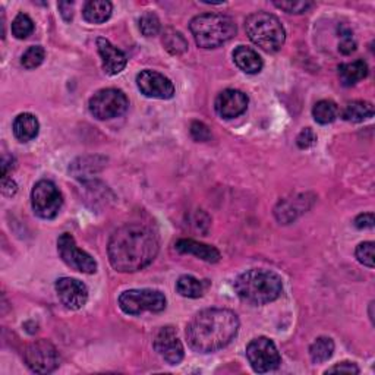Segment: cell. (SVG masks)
Segmentation results:
<instances>
[{"label": "cell", "instance_id": "obj_1", "mask_svg": "<svg viewBox=\"0 0 375 375\" xmlns=\"http://www.w3.org/2000/svg\"><path fill=\"white\" fill-rule=\"evenodd\" d=\"M107 253L113 268L135 272L153 263L158 253V239L150 227L127 224L111 235Z\"/></svg>", "mask_w": 375, "mask_h": 375}, {"label": "cell", "instance_id": "obj_2", "mask_svg": "<svg viewBox=\"0 0 375 375\" xmlns=\"http://www.w3.org/2000/svg\"><path fill=\"white\" fill-rule=\"evenodd\" d=\"M239 330V318L224 308L198 312L186 327V340L200 354H211L229 345Z\"/></svg>", "mask_w": 375, "mask_h": 375}, {"label": "cell", "instance_id": "obj_3", "mask_svg": "<svg viewBox=\"0 0 375 375\" xmlns=\"http://www.w3.org/2000/svg\"><path fill=\"white\" fill-rule=\"evenodd\" d=\"M235 290L244 302L251 305H266L280 297L283 281L275 271L254 268L236 279Z\"/></svg>", "mask_w": 375, "mask_h": 375}, {"label": "cell", "instance_id": "obj_4", "mask_svg": "<svg viewBox=\"0 0 375 375\" xmlns=\"http://www.w3.org/2000/svg\"><path fill=\"white\" fill-rule=\"evenodd\" d=\"M189 30L202 49H215L236 36L235 21L222 14H202L191 21Z\"/></svg>", "mask_w": 375, "mask_h": 375}, {"label": "cell", "instance_id": "obj_5", "mask_svg": "<svg viewBox=\"0 0 375 375\" xmlns=\"http://www.w3.org/2000/svg\"><path fill=\"white\" fill-rule=\"evenodd\" d=\"M249 40L266 52H279L286 41V31L277 17L268 12H255L245 21Z\"/></svg>", "mask_w": 375, "mask_h": 375}, {"label": "cell", "instance_id": "obj_6", "mask_svg": "<svg viewBox=\"0 0 375 375\" xmlns=\"http://www.w3.org/2000/svg\"><path fill=\"white\" fill-rule=\"evenodd\" d=\"M119 306L125 314L140 315L145 311L162 312L166 310V297L160 290L133 289L119 297Z\"/></svg>", "mask_w": 375, "mask_h": 375}, {"label": "cell", "instance_id": "obj_7", "mask_svg": "<svg viewBox=\"0 0 375 375\" xmlns=\"http://www.w3.org/2000/svg\"><path fill=\"white\" fill-rule=\"evenodd\" d=\"M129 101L120 89L105 88L100 89L89 98V111L91 115L98 120H109L122 116L127 111Z\"/></svg>", "mask_w": 375, "mask_h": 375}, {"label": "cell", "instance_id": "obj_8", "mask_svg": "<svg viewBox=\"0 0 375 375\" xmlns=\"http://www.w3.org/2000/svg\"><path fill=\"white\" fill-rule=\"evenodd\" d=\"M63 197L52 180H40L32 188L31 206L40 219L52 220L59 214Z\"/></svg>", "mask_w": 375, "mask_h": 375}, {"label": "cell", "instance_id": "obj_9", "mask_svg": "<svg viewBox=\"0 0 375 375\" xmlns=\"http://www.w3.org/2000/svg\"><path fill=\"white\" fill-rule=\"evenodd\" d=\"M246 358L255 372H271L280 367L281 356L272 340L268 337L254 339L246 346Z\"/></svg>", "mask_w": 375, "mask_h": 375}, {"label": "cell", "instance_id": "obj_10", "mask_svg": "<svg viewBox=\"0 0 375 375\" xmlns=\"http://www.w3.org/2000/svg\"><path fill=\"white\" fill-rule=\"evenodd\" d=\"M58 251L63 263L79 272L93 275L97 271L96 259L87 254L83 249H79L74 236L69 233H63L58 239Z\"/></svg>", "mask_w": 375, "mask_h": 375}, {"label": "cell", "instance_id": "obj_11", "mask_svg": "<svg viewBox=\"0 0 375 375\" xmlns=\"http://www.w3.org/2000/svg\"><path fill=\"white\" fill-rule=\"evenodd\" d=\"M25 362L36 374H49L59 367V354L47 340H37L25 349Z\"/></svg>", "mask_w": 375, "mask_h": 375}, {"label": "cell", "instance_id": "obj_12", "mask_svg": "<svg viewBox=\"0 0 375 375\" xmlns=\"http://www.w3.org/2000/svg\"><path fill=\"white\" fill-rule=\"evenodd\" d=\"M136 85L141 94L149 98L169 100L175 96V85L170 79L156 71L145 69L136 76Z\"/></svg>", "mask_w": 375, "mask_h": 375}, {"label": "cell", "instance_id": "obj_13", "mask_svg": "<svg viewBox=\"0 0 375 375\" xmlns=\"http://www.w3.org/2000/svg\"><path fill=\"white\" fill-rule=\"evenodd\" d=\"M154 349L169 365H178L185 355L184 346H182V342L172 325L163 327L158 330L154 339Z\"/></svg>", "mask_w": 375, "mask_h": 375}, {"label": "cell", "instance_id": "obj_14", "mask_svg": "<svg viewBox=\"0 0 375 375\" xmlns=\"http://www.w3.org/2000/svg\"><path fill=\"white\" fill-rule=\"evenodd\" d=\"M56 292L61 302L69 310H81L88 301V289L83 281L62 277L56 281Z\"/></svg>", "mask_w": 375, "mask_h": 375}, {"label": "cell", "instance_id": "obj_15", "mask_svg": "<svg viewBox=\"0 0 375 375\" xmlns=\"http://www.w3.org/2000/svg\"><path fill=\"white\" fill-rule=\"evenodd\" d=\"M214 109L223 119L237 118L248 109V96L239 89H224L215 98Z\"/></svg>", "mask_w": 375, "mask_h": 375}, {"label": "cell", "instance_id": "obj_16", "mask_svg": "<svg viewBox=\"0 0 375 375\" xmlns=\"http://www.w3.org/2000/svg\"><path fill=\"white\" fill-rule=\"evenodd\" d=\"M97 50L103 62V71L107 75H118L127 67V54L115 47L109 40L103 37L97 39Z\"/></svg>", "mask_w": 375, "mask_h": 375}, {"label": "cell", "instance_id": "obj_17", "mask_svg": "<svg viewBox=\"0 0 375 375\" xmlns=\"http://www.w3.org/2000/svg\"><path fill=\"white\" fill-rule=\"evenodd\" d=\"M176 251L180 254H189V255H195L197 258L206 261V263H219L220 261V253L215 249L214 246L206 245V244H200L197 241L192 239H180L176 244Z\"/></svg>", "mask_w": 375, "mask_h": 375}, {"label": "cell", "instance_id": "obj_18", "mask_svg": "<svg viewBox=\"0 0 375 375\" xmlns=\"http://www.w3.org/2000/svg\"><path fill=\"white\" fill-rule=\"evenodd\" d=\"M233 61L242 72L249 75L258 74L263 69V59H261V56L255 50L246 47V45H239V47L235 49Z\"/></svg>", "mask_w": 375, "mask_h": 375}, {"label": "cell", "instance_id": "obj_19", "mask_svg": "<svg viewBox=\"0 0 375 375\" xmlns=\"http://www.w3.org/2000/svg\"><path fill=\"white\" fill-rule=\"evenodd\" d=\"M12 129L17 140H19L21 142H28L39 135L40 123L37 118L31 115V113H21V115L15 118Z\"/></svg>", "mask_w": 375, "mask_h": 375}, {"label": "cell", "instance_id": "obj_20", "mask_svg": "<svg viewBox=\"0 0 375 375\" xmlns=\"http://www.w3.org/2000/svg\"><path fill=\"white\" fill-rule=\"evenodd\" d=\"M367 75H368V65L361 59L339 66L340 83H342L345 87H352L358 84L363 78H367Z\"/></svg>", "mask_w": 375, "mask_h": 375}, {"label": "cell", "instance_id": "obj_21", "mask_svg": "<svg viewBox=\"0 0 375 375\" xmlns=\"http://www.w3.org/2000/svg\"><path fill=\"white\" fill-rule=\"evenodd\" d=\"M113 6L107 0H93L87 2L83 9V17L89 24H103L111 17Z\"/></svg>", "mask_w": 375, "mask_h": 375}, {"label": "cell", "instance_id": "obj_22", "mask_svg": "<svg viewBox=\"0 0 375 375\" xmlns=\"http://www.w3.org/2000/svg\"><path fill=\"white\" fill-rule=\"evenodd\" d=\"M374 116V106L369 103V101H350L347 103L342 111V118L346 122L352 123H359L367 119H371Z\"/></svg>", "mask_w": 375, "mask_h": 375}, {"label": "cell", "instance_id": "obj_23", "mask_svg": "<svg viewBox=\"0 0 375 375\" xmlns=\"http://www.w3.org/2000/svg\"><path fill=\"white\" fill-rule=\"evenodd\" d=\"M339 107L332 100H321L314 106L312 116L320 125L333 123L339 118Z\"/></svg>", "mask_w": 375, "mask_h": 375}, {"label": "cell", "instance_id": "obj_24", "mask_svg": "<svg viewBox=\"0 0 375 375\" xmlns=\"http://www.w3.org/2000/svg\"><path fill=\"white\" fill-rule=\"evenodd\" d=\"M334 342L330 337H318L310 347V356L314 363H323L333 356Z\"/></svg>", "mask_w": 375, "mask_h": 375}, {"label": "cell", "instance_id": "obj_25", "mask_svg": "<svg viewBox=\"0 0 375 375\" xmlns=\"http://www.w3.org/2000/svg\"><path fill=\"white\" fill-rule=\"evenodd\" d=\"M176 290L184 298H201L204 293L202 283L192 276H182L176 283Z\"/></svg>", "mask_w": 375, "mask_h": 375}, {"label": "cell", "instance_id": "obj_26", "mask_svg": "<svg viewBox=\"0 0 375 375\" xmlns=\"http://www.w3.org/2000/svg\"><path fill=\"white\" fill-rule=\"evenodd\" d=\"M163 45L170 54H182L188 50V41L176 30L169 28L163 34Z\"/></svg>", "mask_w": 375, "mask_h": 375}, {"label": "cell", "instance_id": "obj_27", "mask_svg": "<svg viewBox=\"0 0 375 375\" xmlns=\"http://www.w3.org/2000/svg\"><path fill=\"white\" fill-rule=\"evenodd\" d=\"M103 163L105 162L101 160L100 157H84V158H79V160H76L69 170L75 178L84 179L85 170H89V173L94 175L103 169V166H105Z\"/></svg>", "mask_w": 375, "mask_h": 375}, {"label": "cell", "instance_id": "obj_28", "mask_svg": "<svg viewBox=\"0 0 375 375\" xmlns=\"http://www.w3.org/2000/svg\"><path fill=\"white\" fill-rule=\"evenodd\" d=\"M32 31H34L32 19L25 14H18L17 18L14 19V22H12V34H14V36L17 39H19V40H24L28 36H31Z\"/></svg>", "mask_w": 375, "mask_h": 375}, {"label": "cell", "instance_id": "obj_29", "mask_svg": "<svg viewBox=\"0 0 375 375\" xmlns=\"http://www.w3.org/2000/svg\"><path fill=\"white\" fill-rule=\"evenodd\" d=\"M44 58L45 52L41 45H32V47H30L24 54H22L21 63L25 69H36V67H39L44 62Z\"/></svg>", "mask_w": 375, "mask_h": 375}, {"label": "cell", "instance_id": "obj_30", "mask_svg": "<svg viewBox=\"0 0 375 375\" xmlns=\"http://www.w3.org/2000/svg\"><path fill=\"white\" fill-rule=\"evenodd\" d=\"M160 19L153 12H147L140 18V31L145 37L157 36L160 32Z\"/></svg>", "mask_w": 375, "mask_h": 375}, {"label": "cell", "instance_id": "obj_31", "mask_svg": "<svg viewBox=\"0 0 375 375\" xmlns=\"http://www.w3.org/2000/svg\"><path fill=\"white\" fill-rule=\"evenodd\" d=\"M356 258L361 264L374 268V242H362L356 248Z\"/></svg>", "mask_w": 375, "mask_h": 375}, {"label": "cell", "instance_id": "obj_32", "mask_svg": "<svg viewBox=\"0 0 375 375\" xmlns=\"http://www.w3.org/2000/svg\"><path fill=\"white\" fill-rule=\"evenodd\" d=\"M275 6L285 10L288 14H303L311 9L314 3L311 2H275Z\"/></svg>", "mask_w": 375, "mask_h": 375}, {"label": "cell", "instance_id": "obj_33", "mask_svg": "<svg viewBox=\"0 0 375 375\" xmlns=\"http://www.w3.org/2000/svg\"><path fill=\"white\" fill-rule=\"evenodd\" d=\"M340 37L342 40L339 43V50L343 54H352L356 50V41L352 37V31L349 28L340 30Z\"/></svg>", "mask_w": 375, "mask_h": 375}, {"label": "cell", "instance_id": "obj_34", "mask_svg": "<svg viewBox=\"0 0 375 375\" xmlns=\"http://www.w3.org/2000/svg\"><path fill=\"white\" fill-rule=\"evenodd\" d=\"M191 135L195 141H201V142H206L211 138V132H210L208 127L202 122H192Z\"/></svg>", "mask_w": 375, "mask_h": 375}, {"label": "cell", "instance_id": "obj_35", "mask_svg": "<svg viewBox=\"0 0 375 375\" xmlns=\"http://www.w3.org/2000/svg\"><path fill=\"white\" fill-rule=\"evenodd\" d=\"M315 142H317V135H315V132L311 128L302 129L301 133L298 135V138H297V144H298L299 149H302V150L311 149V147Z\"/></svg>", "mask_w": 375, "mask_h": 375}, {"label": "cell", "instance_id": "obj_36", "mask_svg": "<svg viewBox=\"0 0 375 375\" xmlns=\"http://www.w3.org/2000/svg\"><path fill=\"white\" fill-rule=\"evenodd\" d=\"M374 214L372 213H365V214H359L358 217L355 219V226L356 229L365 231V229H372L374 227Z\"/></svg>", "mask_w": 375, "mask_h": 375}, {"label": "cell", "instance_id": "obj_37", "mask_svg": "<svg viewBox=\"0 0 375 375\" xmlns=\"http://www.w3.org/2000/svg\"><path fill=\"white\" fill-rule=\"evenodd\" d=\"M327 372H347V374H359V368L354 362H342L337 365L328 368Z\"/></svg>", "mask_w": 375, "mask_h": 375}, {"label": "cell", "instance_id": "obj_38", "mask_svg": "<svg viewBox=\"0 0 375 375\" xmlns=\"http://www.w3.org/2000/svg\"><path fill=\"white\" fill-rule=\"evenodd\" d=\"M59 10H61V15L62 18L66 21V22H71L72 18H74V3L72 2H61L58 5Z\"/></svg>", "mask_w": 375, "mask_h": 375}, {"label": "cell", "instance_id": "obj_39", "mask_svg": "<svg viewBox=\"0 0 375 375\" xmlns=\"http://www.w3.org/2000/svg\"><path fill=\"white\" fill-rule=\"evenodd\" d=\"M2 191H3V195H6V197H12V195H15V192H17V184H15V182H14L12 179L3 178Z\"/></svg>", "mask_w": 375, "mask_h": 375}]
</instances>
